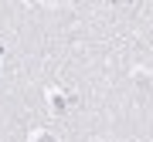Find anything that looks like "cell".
Returning <instances> with one entry per match:
<instances>
[{
	"mask_svg": "<svg viewBox=\"0 0 153 142\" xmlns=\"http://www.w3.org/2000/svg\"><path fill=\"white\" fill-rule=\"evenodd\" d=\"M34 142H55V139H51L48 132H38V135H34Z\"/></svg>",
	"mask_w": 153,
	"mask_h": 142,
	"instance_id": "1",
	"label": "cell"
}]
</instances>
